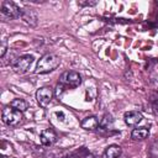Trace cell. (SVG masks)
<instances>
[{
    "label": "cell",
    "mask_w": 158,
    "mask_h": 158,
    "mask_svg": "<svg viewBox=\"0 0 158 158\" xmlns=\"http://www.w3.org/2000/svg\"><path fill=\"white\" fill-rule=\"evenodd\" d=\"M112 123H114V118L110 114H105L102 116V118L100 120V123H99V128L100 130H110L112 127Z\"/></svg>",
    "instance_id": "obj_13"
},
{
    "label": "cell",
    "mask_w": 158,
    "mask_h": 158,
    "mask_svg": "<svg viewBox=\"0 0 158 158\" xmlns=\"http://www.w3.org/2000/svg\"><path fill=\"white\" fill-rule=\"evenodd\" d=\"M149 136V128L147 127H137L133 128V131L131 132V138L135 141H143Z\"/></svg>",
    "instance_id": "obj_11"
},
{
    "label": "cell",
    "mask_w": 158,
    "mask_h": 158,
    "mask_svg": "<svg viewBox=\"0 0 158 158\" xmlns=\"http://www.w3.org/2000/svg\"><path fill=\"white\" fill-rule=\"evenodd\" d=\"M83 158H99V156L98 154H95V153H91V152H88Z\"/></svg>",
    "instance_id": "obj_19"
},
{
    "label": "cell",
    "mask_w": 158,
    "mask_h": 158,
    "mask_svg": "<svg viewBox=\"0 0 158 158\" xmlns=\"http://www.w3.org/2000/svg\"><path fill=\"white\" fill-rule=\"evenodd\" d=\"M99 123H100V120L96 117V116H88L85 117L81 122H80V126L81 128L84 130H88V131H94L99 127Z\"/></svg>",
    "instance_id": "obj_10"
},
{
    "label": "cell",
    "mask_w": 158,
    "mask_h": 158,
    "mask_svg": "<svg viewBox=\"0 0 158 158\" xmlns=\"http://www.w3.org/2000/svg\"><path fill=\"white\" fill-rule=\"evenodd\" d=\"M59 83L63 84L65 88H77L81 84V77L77 72L67 70L60 75Z\"/></svg>",
    "instance_id": "obj_4"
},
{
    "label": "cell",
    "mask_w": 158,
    "mask_h": 158,
    "mask_svg": "<svg viewBox=\"0 0 158 158\" xmlns=\"http://www.w3.org/2000/svg\"><path fill=\"white\" fill-rule=\"evenodd\" d=\"M40 139H41V143L42 146L44 147H51L56 143L57 141V133L54 132V130L52 128H46L41 132V136H40Z\"/></svg>",
    "instance_id": "obj_7"
},
{
    "label": "cell",
    "mask_w": 158,
    "mask_h": 158,
    "mask_svg": "<svg viewBox=\"0 0 158 158\" xmlns=\"http://www.w3.org/2000/svg\"><path fill=\"white\" fill-rule=\"evenodd\" d=\"M1 118H2V122L6 123L7 126H17L22 121L23 116H22V112L21 111L15 110L11 106H7V107H5L2 110Z\"/></svg>",
    "instance_id": "obj_2"
},
{
    "label": "cell",
    "mask_w": 158,
    "mask_h": 158,
    "mask_svg": "<svg viewBox=\"0 0 158 158\" xmlns=\"http://www.w3.org/2000/svg\"><path fill=\"white\" fill-rule=\"evenodd\" d=\"M142 118H143L142 114L138 112V111H135V110L133 111H127L123 115V120H125L126 125H128V126H137L142 121Z\"/></svg>",
    "instance_id": "obj_9"
},
{
    "label": "cell",
    "mask_w": 158,
    "mask_h": 158,
    "mask_svg": "<svg viewBox=\"0 0 158 158\" xmlns=\"http://www.w3.org/2000/svg\"><path fill=\"white\" fill-rule=\"evenodd\" d=\"M10 106H11L12 109H15V110L21 111V112H23V111H26V110L28 109V104H27L25 100H22V99H14V100L10 102Z\"/></svg>",
    "instance_id": "obj_14"
},
{
    "label": "cell",
    "mask_w": 158,
    "mask_h": 158,
    "mask_svg": "<svg viewBox=\"0 0 158 158\" xmlns=\"http://www.w3.org/2000/svg\"><path fill=\"white\" fill-rule=\"evenodd\" d=\"M64 90H65V86H64L63 84H60V83H58V85H57V88H56V95H57V96H59V95H62Z\"/></svg>",
    "instance_id": "obj_16"
},
{
    "label": "cell",
    "mask_w": 158,
    "mask_h": 158,
    "mask_svg": "<svg viewBox=\"0 0 158 158\" xmlns=\"http://www.w3.org/2000/svg\"><path fill=\"white\" fill-rule=\"evenodd\" d=\"M59 64H60V58L57 54H54V53H46V54H43L38 59L35 73L36 74L49 73V72L57 69Z\"/></svg>",
    "instance_id": "obj_1"
},
{
    "label": "cell",
    "mask_w": 158,
    "mask_h": 158,
    "mask_svg": "<svg viewBox=\"0 0 158 158\" xmlns=\"http://www.w3.org/2000/svg\"><path fill=\"white\" fill-rule=\"evenodd\" d=\"M21 19L30 26H36L37 25V21H38V16H37V12L31 9V7H23L22 9V15H21Z\"/></svg>",
    "instance_id": "obj_8"
},
{
    "label": "cell",
    "mask_w": 158,
    "mask_h": 158,
    "mask_svg": "<svg viewBox=\"0 0 158 158\" xmlns=\"http://www.w3.org/2000/svg\"><path fill=\"white\" fill-rule=\"evenodd\" d=\"M0 11H1V15L9 20H16V19H20L21 15H22V10L12 1H9V0H5L1 2V7H0Z\"/></svg>",
    "instance_id": "obj_3"
},
{
    "label": "cell",
    "mask_w": 158,
    "mask_h": 158,
    "mask_svg": "<svg viewBox=\"0 0 158 158\" xmlns=\"http://www.w3.org/2000/svg\"><path fill=\"white\" fill-rule=\"evenodd\" d=\"M122 153V149L118 144H110L104 152V158H118Z\"/></svg>",
    "instance_id": "obj_12"
},
{
    "label": "cell",
    "mask_w": 158,
    "mask_h": 158,
    "mask_svg": "<svg viewBox=\"0 0 158 158\" xmlns=\"http://www.w3.org/2000/svg\"><path fill=\"white\" fill-rule=\"evenodd\" d=\"M78 4L80 6H94L96 5V1H79Z\"/></svg>",
    "instance_id": "obj_18"
},
{
    "label": "cell",
    "mask_w": 158,
    "mask_h": 158,
    "mask_svg": "<svg viewBox=\"0 0 158 158\" xmlns=\"http://www.w3.org/2000/svg\"><path fill=\"white\" fill-rule=\"evenodd\" d=\"M53 95H54V91L51 86H42L36 91V100L40 106L46 107L52 101Z\"/></svg>",
    "instance_id": "obj_6"
},
{
    "label": "cell",
    "mask_w": 158,
    "mask_h": 158,
    "mask_svg": "<svg viewBox=\"0 0 158 158\" xmlns=\"http://www.w3.org/2000/svg\"><path fill=\"white\" fill-rule=\"evenodd\" d=\"M6 49H7L6 43H5V42H1V47H0V57H1V58H4V57H5Z\"/></svg>",
    "instance_id": "obj_17"
},
{
    "label": "cell",
    "mask_w": 158,
    "mask_h": 158,
    "mask_svg": "<svg viewBox=\"0 0 158 158\" xmlns=\"http://www.w3.org/2000/svg\"><path fill=\"white\" fill-rule=\"evenodd\" d=\"M149 158H158V139L153 142V144L149 148Z\"/></svg>",
    "instance_id": "obj_15"
},
{
    "label": "cell",
    "mask_w": 158,
    "mask_h": 158,
    "mask_svg": "<svg viewBox=\"0 0 158 158\" xmlns=\"http://www.w3.org/2000/svg\"><path fill=\"white\" fill-rule=\"evenodd\" d=\"M32 62H33V57L32 56H30V54L20 56L12 63V69L17 74H23V73H26L30 69Z\"/></svg>",
    "instance_id": "obj_5"
}]
</instances>
